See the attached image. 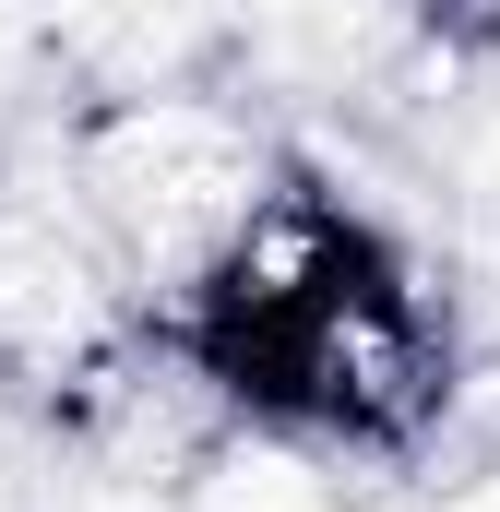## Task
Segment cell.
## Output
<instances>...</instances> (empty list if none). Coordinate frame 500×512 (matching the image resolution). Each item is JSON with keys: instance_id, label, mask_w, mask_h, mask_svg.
<instances>
[{"instance_id": "obj_1", "label": "cell", "mask_w": 500, "mask_h": 512, "mask_svg": "<svg viewBox=\"0 0 500 512\" xmlns=\"http://www.w3.org/2000/svg\"><path fill=\"white\" fill-rule=\"evenodd\" d=\"M465 512H500V477H489V489H477V501H465Z\"/></svg>"}]
</instances>
